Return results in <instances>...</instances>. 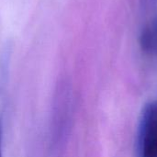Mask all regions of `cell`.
Listing matches in <instances>:
<instances>
[{"mask_svg": "<svg viewBox=\"0 0 157 157\" xmlns=\"http://www.w3.org/2000/svg\"><path fill=\"white\" fill-rule=\"evenodd\" d=\"M73 114V95L70 85L62 81L55 89L50 123V145L52 154L60 156L64 151L70 134Z\"/></svg>", "mask_w": 157, "mask_h": 157, "instance_id": "1", "label": "cell"}, {"mask_svg": "<svg viewBox=\"0 0 157 157\" xmlns=\"http://www.w3.org/2000/svg\"><path fill=\"white\" fill-rule=\"evenodd\" d=\"M137 146L140 157H157V100L149 102L143 109Z\"/></svg>", "mask_w": 157, "mask_h": 157, "instance_id": "2", "label": "cell"}, {"mask_svg": "<svg viewBox=\"0 0 157 157\" xmlns=\"http://www.w3.org/2000/svg\"><path fill=\"white\" fill-rule=\"evenodd\" d=\"M140 45L144 52L157 55V18L154 19L142 30Z\"/></svg>", "mask_w": 157, "mask_h": 157, "instance_id": "3", "label": "cell"}, {"mask_svg": "<svg viewBox=\"0 0 157 157\" xmlns=\"http://www.w3.org/2000/svg\"><path fill=\"white\" fill-rule=\"evenodd\" d=\"M2 141H3V126L0 120V157H2Z\"/></svg>", "mask_w": 157, "mask_h": 157, "instance_id": "4", "label": "cell"}, {"mask_svg": "<svg viewBox=\"0 0 157 157\" xmlns=\"http://www.w3.org/2000/svg\"><path fill=\"white\" fill-rule=\"evenodd\" d=\"M142 1H143V3H144V5H148V4L152 3L153 1H155V0H142Z\"/></svg>", "mask_w": 157, "mask_h": 157, "instance_id": "5", "label": "cell"}]
</instances>
